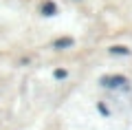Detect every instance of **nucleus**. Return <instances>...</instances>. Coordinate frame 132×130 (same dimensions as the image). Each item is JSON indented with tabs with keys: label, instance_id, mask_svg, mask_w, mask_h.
Segmentation results:
<instances>
[{
	"label": "nucleus",
	"instance_id": "1",
	"mask_svg": "<svg viewBox=\"0 0 132 130\" xmlns=\"http://www.w3.org/2000/svg\"><path fill=\"white\" fill-rule=\"evenodd\" d=\"M101 84L106 88H121V86L128 84V79L121 77V75H108V77H101Z\"/></svg>",
	"mask_w": 132,
	"mask_h": 130
},
{
	"label": "nucleus",
	"instance_id": "2",
	"mask_svg": "<svg viewBox=\"0 0 132 130\" xmlns=\"http://www.w3.org/2000/svg\"><path fill=\"white\" fill-rule=\"evenodd\" d=\"M42 13L44 16H55L57 13V5L55 2H44L42 5Z\"/></svg>",
	"mask_w": 132,
	"mask_h": 130
},
{
	"label": "nucleus",
	"instance_id": "3",
	"mask_svg": "<svg viewBox=\"0 0 132 130\" xmlns=\"http://www.w3.org/2000/svg\"><path fill=\"white\" fill-rule=\"evenodd\" d=\"M66 47H73V40H71V37H60V40L53 42V49H66Z\"/></svg>",
	"mask_w": 132,
	"mask_h": 130
},
{
	"label": "nucleus",
	"instance_id": "4",
	"mask_svg": "<svg viewBox=\"0 0 132 130\" xmlns=\"http://www.w3.org/2000/svg\"><path fill=\"white\" fill-rule=\"evenodd\" d=\"M110 53H112V55H128V53H130V49L117 44V47H110Z\"/></svg>",
	"mask_w": 132,
	"mask_h": 130
},
{
	"label": "nucleus",
	"instance_id": "5",
	"mask_svg": "<svg viewBox=\"0 0 132 130\" xmlns=\"http://www.w3.org/2000/svg\"><path fill=\"white\" fill-rule=\"evenodd\" d=\"M97 110H99V112H101V115H106V117H108V115H110V110H108V108H106V106H104V104H97Z\"/></svg>",
	"mask_w": 132,
	"mask_h": 130
},
{
	"label": "nucleus",
	"instance_id": "6",
	"mask_svg": "<svg viewBox=\"0 0 132 130\" xmlns=\"http://www.w3.org/2000/svg\"><path fill=\"white\" fill-rule=\"evenodd\" d=\"M66 75H68V73H66L64 68H57V71H55V77H57V79H64Z\"/></svg>",
	"mask_w": 132,
	"mask_h": 130
}]
</instances>
